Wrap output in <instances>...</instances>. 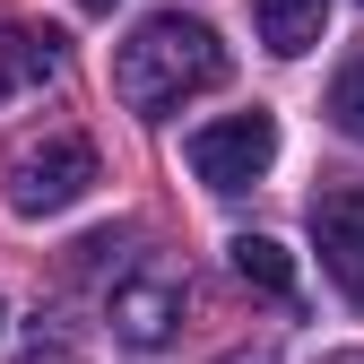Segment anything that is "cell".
<instances>
[{
  "label": "cell",
  "mask_w": 364,
  "mask_h": 364,
  "mask_svg": "<svg viewBox=\"0 0 364 364\" xmlns=\"http://www.w3.org/2000/svg\"><path fill=\"white\" fill-rule=\"evenodd\" d=\"M191 173L208 182V191H252V182L278 165V122L269 113H225V122H208V130H191Z\"/></svg>",
  "instance_id": "3957f363"
},
{
  "label": "cell",
  "mask_w": 364,
  "mask_h": 364,
  "mask_svg": "<svg viewBox=\"0 0 364 364\" xmlns=\"http://www.w3.org/2000/svg\"><path fill=\"white\" fill-rule=\"evenodd\" d=\"M330 122H338L347 139L364 148V53H355V61H347V70L330 78Z\"/></svg>",
  "instance_id": "9c48e42d"
},
{
  "label": "cell",
  "mask_w": 364,
  "mask_h": 364,
  "mask_svg": "<svg viewBox=\"0 0 364 364\" xmlns=\"http://www.w3.org/2000/svg\"><path fill=\"white\" fill-rule=\"evenodd\" d=\"M173 330H182V278L148 269V278H122V287H113V338H130V347H165Z\"/></svg>",
  "instance_id": "5b68a950"
},
{
  "label": "cell",
  "mask_w": 364,
  "mask_h": 364,
  "mask_svg": "<svg viewBox=\"0 0 364 364\" xmlns=\"http://www.w3.org/2000/svg\"><path fill=\"white\" fill-rule=\"evenodd\" d=\"M321 364H364V347H338V355H321Z\"/></svg>",
  "instance_id": "8fae6325"
},
{
  "label": "cell",
  "mask_w": 364,
  "mask_h": 364,
  "mask_svg": "<svg viewBox=\"0 0 364 364\" xmlns=\"http://www.w3.org/2000/svg\"><path fill=\"white\" fill-rule=\"evenodd\" d=\"M225 252H235V278L243 287H260V295H295V252L278 243V235H235V243H225Z\"/></svg>",
  "instance_id": "ba28073f"
},
{
  "label": "cell",
  "mask_w": 364,
  "mask_h": 364,
  "mask_svg": "<svg viewBox=\"0 0 364 364\" xmlns=\"http://www.w3.org/2000/svg\"><path fill=\"white\" fill-rule=\"evenodd\" d=\"M252 26H260V43L278 61H295V53H312L330 35V0H252Z\"/></svg>",
  "instance_id": "52a82bcc"
},
{
  "label": "cell",
  "mask_w": 364,
  "mask_h": 364,
  "mask_svg": "<svg viewBox=\"0 0 364 364\" xmlns=\"http://www.w3.org/2000/svg\"><path fill=\"white\" fill-rule=\"evenodd\" d=\"M113 252H122V235H87V243H78V269H105Z\"/></svg>",
  "instance_id": "30bf717a"
},
{
  "label": "cell",
  "mask_w": 364,
  "mask_h": 364,
  "mask_svg": "<svg viewBox=\"0 0 364 364\" xmlns=\"http://www.w3.org/2000/svg\"><path fill=\"white\" fill-rule=\"evenodd\" d=\"M9 208L18 217H61V208H78L87 191L105 182V165H96V139H78V130H43V139H26L18 156H9Z\"/></svg>",
  "instance_id": "7a4b0ae2"
},
{
  "label": "cell",
  "mask_w": 364,
  "mask_h": 364,
  "mask_svg": "<svg viewBox=\"0 0 364 364\" xmlns=\"http://www.w3.org/2000/svg\"><path fill=\"white\" fill-rule=\"evenodd\" d=\"M312 243H321L338 295L364 312V182H347V191H321V200H312Z\"/></svg>",
  "instance_id": "277c9868"
},
{
  "label": "cell",
  "mask_w": 364,
  "mask_h": 364,
  "mask_svg": "<svg viewBox=\"0 0 364 364\" xmlns=\"http://www.w3.org/2000/svg\"><path fill=\"white\" fill-rule=\"evenodd\" d=\"M200 87H225V43H217L208 18L165 9V18H148V26L113 53V96H122L130 113H165V105H182V96H200Z\"/></svg>",
  "instance_id": "6da1fadb"
},
{
  "label": "cell",
  "mask_w": 364,
  "mask_h": 364,
  "mask_svg": "<svg viewBox=\"0 0 364 364\" xmlns=\"http://www.w3.org/2000/svg\"><path fill=\"white\" fill-rule=\"evenodd\" d=\"M78 9H87V18H105V9H113V0H78Z\"/></svg>",
  "instance_id": "7c38bea8"
},
{
  "label": "cell",
  "mask_w": 364,
  "mask_h": 364,
  "mask_svg": "<svg viewBox=\"0 0 364 364\" xmlns=\"http://www.w3.org/2000/svg\"><path fill=\"white\" fill-rule=\"evenodd\" d=\"M61 35L53 26H0V96H26V87H53L61 78Z\"/></svg>",
  "instance_id": "8992f818"
}]
</instances>
